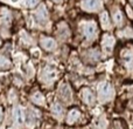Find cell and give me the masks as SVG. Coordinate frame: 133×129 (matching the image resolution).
I'll return each mask as SVG.
<instances>
[{"mask_svg": "<svg viewBox=\"0 0 133 129\" xmlns=\"http://www.w3.org/2000/svg\"><path fill=\"white\" fill-rule=\"evenodd\" d=\"M119 58L122 63L125 66V68H127L129 71H133V48L130 46L124 47L120 51Z\"/></svg>", "mask_w": 133, "mask_h": 129, "instance_id": "6da1fadb", "label": "cell"}, {"mask_svg": "<svg viewBox=\"0 0 133 129\" xmlns=\"http://www.w3.org/2000/svg\"><path fill=\"white\" fill-rule=\"evenodd\" d=\"M115 96V89L110 83H103L99 88V99L102 101H109Z\"/></svg>", "mask_w": 133, "mask_h": 129, "instance_id": "7a4b0ae2", "label": "cell"}, {"mask_svg": "<svg viewBox=\"0 0 133 129\" xmlns=\"http://www.w3.org/2000/svg\"><path fill=\"white\" fill-rule=\"evenodd\" d=\"M58 96L65 103H70L71 100H72V90H71L70 86L68 83H64L60 87V90H58Z\"/></svg>", "mask_w": 133, "mask_h": 129, "instance_id": "3957f363", "label": "cell"}, {"mask_svg": "<svg viewBox=\"0 0 133 129\" xmlns=\"http://www.w3.org/2000/svg\"><path fill=\"white\" fill-rule=\"evenodd\" d=\"M116 40L112 35L110 34H104L103 39H102V47H103L104 52L106 53H111L113 51V47H115Z\"/></svg>", "mask_w": 133, "mask_h": 129, "instance_id": "277c9868", "label": "cell"}, {"mask_svg": "<svg viewBox=\"0 0 133 129\" xmlns=\"http://www.w3.org/2000/svg\"><path fill=\"white\" fill-rule=\"evenodd\" d=\"M83 33H84L85 38L89 40H92L94 38H96L97 34V25L92 21L90 22H87L84 26H83Z\"/></svg>", "mask_w": 133, "mask_h": 129, "instance_id": "5b68a950", "label": "cell"}, {"mask_svg": "<svg viewBox=\"0 0 133 129\" xmlns=\"http://www.w3.org/2000/svg\"><path fill=\"white\" fill-rule=\"evenodd\" d=\"M82 7L84 11L88 12H96L99 11L102 7V1L101 0H84L82 2Z\"/></svg>", "mask_w": 133, "mask_h": 129, "instance_id": "8992f818", "label": "cell"}, {"mask_svg": "<svg viewBox=\"0 0 133 129\" xmlns=\"http://www.w3.org/2000/svg\"><path fill=\"white\" fill-rule=\"evenodd\" d=\"M81 97H82L83 102L88 106H94L95 104V94L90 88H83L81 90Z\"/></svg>", "mask_w": 133, "mask_h": 129, "instance_id": "52a82bcc", "label": "cell"}, {"mask_svg": "<svg viewBox=\"0 0 133 129\" xmlns=\"http://www.w3.org/2000/svg\"><path fill=\"white\" fill-rule=\"evenodd\" d=\"M79 119H81V112H79V109L71 108L70 110L68 112V114H66L65 122H66V125L72 126V125H75V123L77 122Z\"/></svg>", "mask_w": 133, "mask_h": 129, "instance_id": "ba28073f", "label": "cell"}, {"mask_svg": "<svg viewBox=\"0 0 133 129\" xmlns=\"http://www.w3.org/2000/svg\"><path fill=\"white\" fill-rule=\"evenodd\" d=\"M40 44H41L42 48L46 49V51H48V52H50V51H53V49H55V47H56L55 40L50 39V38H43V39L41 40V42H40Z\"/></svg>", "mask_w": 133, "mask_h": 129, "instance_id": "9c48e42d", "label": "cell"}, {"mask_svg": "<svg viewBox=\"0 0 133 129\" xmlns=\"http://www.w3.org/2000/svg\"><path fill=\"white\" fill-rule=\"evenodd\" d=\"M30 100H32V102H34L35 104H37V106H43L44 102H46L43 94H42L41 92H35L34 94L30 96Z\"/></svg>", "mask_w": 133, "mask_h": 129, "instance_id": "30bf717a", "label": "cell"}, {"mask_svg": "<svg viewBox=\"0 0 133 129\" xmlns=\"http://www.w3.org/2000/svg\"><path fill=\"white\" fill-rule=\"evenodd\" d=\"M36 16H37V20L41 21V22H44L48 19V14H47V11L43 6H41L36 11Z\"/></svg>", "mask_w": 133, "mask_h": 129, "instance_id": "8fae6325", "label": "cell"}, {"mask_svg": "<svg viewBox=\"0 0 133 129\" xmlns=\"http://www.w3.org/2000/svg\"><path fill=\"white\" fill-rule=\"evenodd\" d=\"M101 24H102V27L104 30H109L110 28V19H109V14L106 12H103L101 14Z\"/></svg>", "mask_w": 133, "mask_h": 129, "instance_id": "7c38bea8", "label": "cell"}, {"mask_svg": "<svg viewBox=\"0 0 133 129\" xmlns=\"http://www.w3.org/2000/svg\"><path fill=\"white\" fill-rule=\"evenodd\" d=\"M12 67L11 62H9V60L7 58H5V56H0V69L1 71H6V69H9Z\"/></svg>", "mask_w": 133, "mask_h": 129, "instance_id": "4fadbf2b", "label": "cell"}, {"mask_svg": "<svg viewBox=\"0 0 133 129\" xmlns=\"http://www.w3.org/2000/svg\"><path fill=\"white\" fill-rule=\"evenodd\" d=\"M111 129H127V128H126L125 122H123L122 120H115L112 122Z\"/></svg>", "mask_w": 133, "mask_h": 129, "instance_id": "5bb4252c", "label": "cell"}, {"mask_svg": "<svg viewBox=\"0 0 133 129\" xmlns=\"http://www.w3.org/2000/svg\"><path fill=\"white\" fill-rule=\"evenodd\" d=\"M113 21L116 22V25L120 26L123 25V13L119 11H116L115 14H113Z\"/></svg>", "mask_w": 133, "mask_h": 129, "instance_id": "9a60e30c", "label": "cell"}, {"mask_svg": "<svg viewBox=\"0 0 133 129\" xmlns=\"http://www.w3.org/2000/svg\"><path fill=\"white\" fill-rule=\"evenodd\" d=\"M23 119H25V115H23V110L21 108H18L15 110V120L18 123H22Z\"/></svg>", "mask_w": 133, "mask_h": 129, "instance_id": "2e32d148", "label": "cell"}, {"mask_svg": "<svg viewBox=\"0 0 133 129\" xmlns=\"http://www.w3.org/2000/svg\"><path fill=\"white\" fill-rule=\"evenodd\" d=\"M51 110H53V113L55 114V115L61 116L63 114V107L61 106L60 103H57V102H56V103L53 106V109H51Z\"/></svg>", "mask_w": 133, "mask_h": 129, "instance_id": "e0dca14e", "label": "cell"}, {"mask_svg": "<svg viewBox=\"0 0 133 129\" xmlns=\"http://www.w3.org/2000/svg\"><path fill=\"white\" fill-rule=\"evenodd\" d=\"M126 12H127V14H129V16H130V18L133 19V11L131 9V7H129V6H127V7H126Z\"/></svg>", "mask_w": 133, "mask_h": 129, "instance_id": "ac0fdd59", "label": "cell"}, {"mask_svg": "<svg viewBox=\"0 0 133 129\" xmlns=\"http://www.w3.org/2000/svg\"><path fill=\"white\" fill-rule=\"evenodd\" d=\"M36 2H37V0H27V4L29 5V6H34Z\"/></svg>", "mask_w": 133, "mask_h": 129, "instance_id": "d6986e66", "label": "cell"}, {"mask_svg": "<svg viewBox=\"0 0 133 129\" xmlns=\"http://www.w3.org/2000/svg\"><path fill=\"white\" fill-rule=\"evenodd\" d=\"M2 114H4V112H2V107L0 106V123H1V120H2Z\"/></svg>", "mask_w": 133, "mask_h": 129, "instance_id": "ffe728a7", "label": "cell"}, {"mask_svg": "<svg viewBox=\"0 0 133 129\" xmlns=\"http://www.w3.org/2000/svg\"><path fill=\"white\" fill-rule=\"evenodd\" d=\"M54 1H55V2H61L62 0H54Z\"/></svg>", "mask_w": 133, "mask_h": 129, "instance_id": "44dd1931", "label": "cell"}, {"mask_svg": "<svg viewBox=\"0 0 133 129\" xmlns=\"http://www.w3.org/2000/svg\"><path fill=\"white\" fill-rule=\"evenodd\" d=\"M130 1H131V4H132V6H133V0H130Z\"/></svg>", "mask_w": 133, "mask_h": 129, "instance_id": "7402d4cb", "label": "cell"}, {"mask_svg": "<svg viewBox=\"0 0 133 129\" xmlns=\"http://www.w3.org/2000/svg\"><path fill=\"white\" fill-rule=\"evenodd\" d=\"M0 45H1V39H0Z\"/></svg>", "mask_w": 133, "mask_h": 129, "instance_id": "603a6c76", "label": "cell"}, {"mask_svg": "<svg viewBox=\"0 0 133 129\" xmlns=\"http://www.w3.org/2000/svg\"><path fill=\"white\" fill-rule=\"evenodd\" d=\"M0 129H4V128H0Z\"/></svg>", "mask_w": 133, "mask_h": 129, "instance_id": "cb8c5ba5", "label": "cell"}]
</instances>
